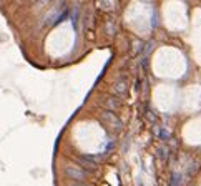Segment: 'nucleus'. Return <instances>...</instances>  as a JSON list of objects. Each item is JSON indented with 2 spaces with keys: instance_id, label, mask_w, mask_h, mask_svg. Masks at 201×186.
Here are the masks:
<instances>
[{
  "instance_id": "4",
  "label": "nucleus",
  "mask_w": 201,
  "mask_h": 186,
  "mask_svg": "<svg viewBox=\"0 0 201 186\" xmlns=\"http://www.w3.org/2000/svg\"><path fill=\"white\" fill-rule=\"evenodd\" d=\"M106 105H108V108H111V110H113V108H116L118 105H120V101H118L116 98H113V96H111V98H108V101H106Z\"/></svg>"
},
{
  "instance_id": "5",
  "label": "nucleus",
  "mask_w": 201,
  "mask_h": 186,
  "mask_svg": "<svg viewBox=\"0 0 201 186\" xmlns=\"http://www.w3.org/2000/svg\"><path fill=\"white\" fill-rule=\"evenodd\" d=\"M67 186H87V184H83L81 181H70V183H67Z\"/></svg>"
},
{
  "instance_id": "1",
  "label": "nucleus",
  "mask_w": 201,
  "mask_h": 186,
  "mask_svg": "<svg viewBox=\"0 0 201 186\" xmlns=\"http://www.w3.org/2000/svg\"><path fill=\"white\" fill-rule=\"evenodd\" d=\"M65 176L70 178L72 181H85L87 173L78 165H68V166H65Z\"/></svg>"
},
{
  "instance_id": "3",
  "label": "nucleus",
  "mask_w": 201,
  "mask_h": 186,
  "mask_svg": "<svg viewBox=\"0 0 201 186\" xmlns=\"http://www.w3.org/2000/svg\"><path fill=\"white\" fill-rule=\"evenodd\" d=\"M128 85L125 83V81H118V83H115V93L116 95H123V93L126 91Z\"/></svg>"
},
{
  "instance_id": "2",
  "label": "nucleus",
  "mask_w": 201,
  "mask_h": 186,
  "mask_svg": "<svg viewBox=\"0 0 201 186\" xmlns=\"http://www.w3.org/2000/svg\"><path fill=\"white\" fill-rule=\"evenodd\" d=\"M78 166H81L83 170H95V168H97V163L87 160V158H78Z\"/></svg>"
}]
</instances>
